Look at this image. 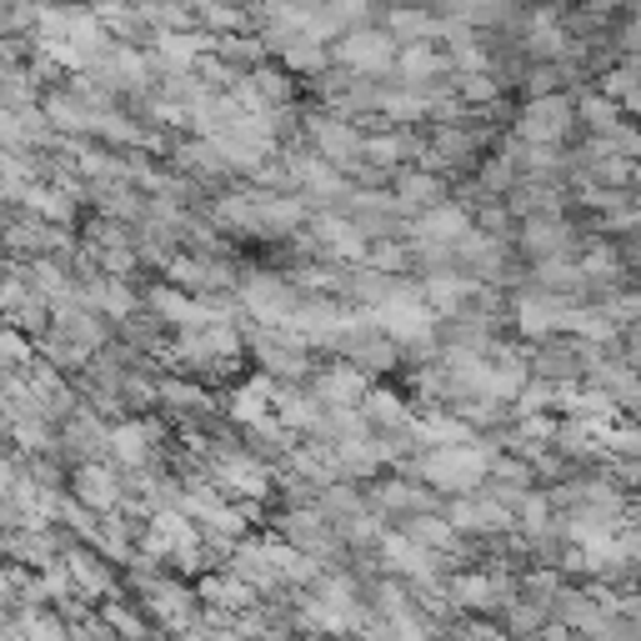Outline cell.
<instances>
[{
	"mask_svg": "<svg viewBox=\"0 0 641 641\" xmlns=\"http://www.w3.org/2000/svg\"><path fill=\"white\" fill-rule=\"evenodd\" d=\"M566 126H572V105L556 101V95H551V101H537L522 120V131L531 136V141H556V136H566Z\"/></svg>",
	"mask_w": 641,
	"mask_h": 641,
	"instance_id": "cell-1",
	"label": "cell"
},
{
	"mask_svg": "<svg viewBox=\"0 0 641 641\" xmlns=\"http://www.w3.org/2000/svg\"><path fill=\"white\" fill-rule=\"evenodd\" d=\"M587 116L597 120L602 131H616V105H612V101H597V95H591V101H587Z\"/></svg>",
	"mask_w": 641,
	"mask_h": 641,
	"instance_id": "cell-2",
	"label": "cell"
},
{
	"mask_svg": "<svg viewBox=\"0 0 641 641\" xmlns=\"http://www.w3.org/2000/svg\"><path fill=\"white\" fill-rule=\"evenodd\" d=\"M531 236H537V241H531V246H537V251H551V246H556V241L566 236V231H562V226H537Z\"/></svg>",
	"mask_w": 641,
	"mask_h": 641,
	"instance_id": "cell-3",
	"label": "cell"
},
{
	"mask_svg": "<svg viewBox=\"0 0 641 641\" xmlns=\"http://www.w3.org/2000/svg\"><path fill=\"white\" fill-rule=\"evenodd\" d=\"M631 351H637V356H641V331H637V341H631Z\"/></svg>",
	"mask_w": 641,
	"mask_h": 641,
	"instance_id": "cell-4",
	"label": "cell"
}]
</instances>
